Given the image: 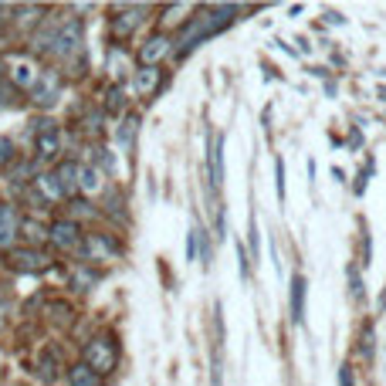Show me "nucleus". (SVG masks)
Returning <instances> with one entry per match:
<instances>
[{
    "label": "nucleus",
    "mask_w": 386,
    "mask_h": 386,
    "mask_svg": "<svg viewBox=\"0 0 386 386\" xmlns=\"http://www.w3.org/2000/svg\"><path fill=\"white\" fill-rule=\"evenodd\" d=\"M224 14H237V7H211V11H204L200 18H193L190 24L180 31V55L193 51L204 38H211V34H217L224 24H231L234 18H224Z\"/></svg>",
    "instance_id": "obj_1"
},
{
    "label": "nucleus",
    "mask_w": 386,
    "mask_h": 386,
    "mask_svg": "<svg viewBox=\"0 0 386 386\" xmlns=\"http://www.w3.org/2000/svg\"><path fill=\"white\" fill-rule=\"evenodd\" d=\"M85 366H92L102 376V373H112L119 366V346L109 339V335H102V339H92L88 346H85V359H81Z\"/></svg>",
    "instance_id": "obj_2"
},
{
    "label": "nucleus",
    "mask_w": 386,
    "mask_h": 386,
    "mask_svg": "<svg viewBox=\"0 0 386 386\" xmlns=\"http://www.w3.org/2000/svg\"><path fill=\"white\" fill-rule=\"evenodd\" d=\"M34 142H38V156L41 159H55L61 153V135L58 126L51 119H38L34 122Z\"/></svg>",
    "instance_id": "obj_3"
},
{
    "label": "nucleus",
    "mask_w": 386,
    "mask_h": 386,
    "mask_svg": "<svg viewBox=\"0 0 386 386\" xmlns=\"http://www.w3.org/2000/svg\"><path fill=\"white\" fill-rule=\"evenodd\" d=\"M11 268L24 271V274H38V271L51 268V258L38 248H18V251H11Z\"/></svg>",
    "instance_id": "obj_4"
},
{
    "label": "nucleus",
    "mask_w": 386,
    "mask_h": 386,
    "mask_svg": "<svg viewBox=\"0 0 386 386\" xmlns=\"http://www.w3.org/2000/svg\"><path fill=\"white\" fill-rule=\"evenodd\" d=\"M20 220L14 204H0V251H11V244L18 241Z\"/></svg>",
    "instance_id": "obj_5"
},
{
    "label": "nucleus",
    "mask_w": 386,
    "mask_h": 386,
    "mask_svg": "<svg viewBox=\"0 0 386 386\" xmlns=\"http://www.w3.org/2000/svg\"><path fill=\"white\" fill-rule=\"evenodd\" d=\"M48 237H51V244H55V248H61V251H75L78 244H81L75 220H55Z\"/></svg>",
    "instance_id": "obj_6"
},
{
    "label": "nucleus",
    "mask_w": 386,
    "mask_h": 386,
    "mask_svg": "<svg viewBox=\"0 0 386 386\" xmlns=\"http://www.w3.org/2000/svg\"><path fill=\"white\" fill-rule=\"evenodd\" d=\"M170 51V38L166 34H149V38L142 41V48H139V61H142V68H156V61L163 58Z\"/></svg>",
    "instance_id": "obj_7"
},
{
    "label": "nucleus",
    "mask_w": 386,
    "mask_h": 386,
    "mask_svg": "<svg viewBox=\"0 0 386 386\" xmlns=\"http://www.w3.org/2000/svg\"><path fill=\"white\" fill-rule=\"evenodd\" d=\"M207 176H211L213 190H220V183H224V135H217L207 146Z\"/></svg>",
    "instance_id": "obj_8"
},
{
    "label": "nucleus",
    "mask_w": 386,
    "mask_h": 386,
    "mask_svg": "<svg viewBox=\"0 0 386 386\" xmlns=\"http://www.w3.org/2000/svg\"><path fill=\"white\" fill-rule=\"evenodd\" d=\"M305 288H309V281H305L302 274H295V278H291V288H288V295H291V322H295V326L305 322Z\"/></svg>",
    "instance_id": "obj_9"
},
{
    "label": "nucleus",
    "mask_w": 386,
    "mask_h": 386,
    "mask_svg": "<svg viewBox=\"0 0 386 386\" xmlns=\"http://www.w3.org/2000/svg\"><path fill=\"white\" fill-rule=\"evenodd\" d=\"M34 102H41V105L58 102V75H55V72H44V75L38 78V85H34Z\"/></svg>",
    "instance_id": "obj_10"
},
{
    "label": "nucleus",
    "mask_w": 386,
    "mask_h": 386,
    "mask_svg": "<svg viewBox=\"0 0 386 386\" xmlns=\"http://www.w3.org/2000/svg\"><path fill=\"white\" fill-rule=\"evenodd\" d=\"M11 78H14V85H20V88H34V85H38V78H41V72L27 58H20V61H14Z\"/></svg>",
    "instance_id": "obj_11"
},
{
    "label": "nucleus",
    "mask_w": 386,
    "mask_h": 386,
    "mask_svg": "<svg viewBox=\"0 0 386 386\" xmlns=\"http://www.w3.org/2000/svg\"><path fill=\"white\" fill-rule=\"evenodd\" d=\"M159 81H163V72H159V68H139V72H135V92L142 98L153 95L156 88H159Z\"/></svg>",
    "instance_id": "obj_12"
},
{
    "label": "nucleus",
    "mask_w": 386,
    "mask_h": 386,
    "mask_svg": "<svg viewBox=\"0 0 386 386\" xmlns=\"http://www.w3.org/2000/svg\"><path fill=\"white\" fill-rule=\"evenodd\" d=\"M78 44H81L78 24H65L61 34L55 38V48H51V51H58V55H72V51H78Z\"/></svg>",
    "instance_id": "obj_13"
},
{
    "label": "nucleus",
    "mask_w": 386,
    "mask_h": 386,
    "mask_svg": "<svg viewBox=\"0 0 386 386\" xmlns=\"http://www.w3.org/2000/svg\"><path fill=\"white\" fill-rule=\"evenodd\" d=\"M68 383L72 386H98V373L92 366H85V363H75V366L68 369Z\"/></svg>",
    "instance_id": "obj_14"
},
{
    "label": "nucleus",
    "mask_w": 386,
    "mask_h": 386,
    "mask_svg": "<svg viewBox=\"0 0 386 386\" xmlns=\"http://www.w3.org/2000/svg\"><path fill=\"white\" fill-rule=\"evenodd\" d=\"M135 133H139V116H126V122L119 126V146L126 149V153H133V142H135Z\"/></svg>",
    "instance_id": "obj_15"
},
{
    "label": "nucleus",
    "mask_w": 386,
    "mask_h": 386,
    "mask_svg": "<svg viewBox=\"0 0 386 386\" xmlns=\"http://www.w3.org/2000/svg\"><path fill=\"white\" fill-rule=\"evenodd\" d=\"M102 187V176L95 166H78V190L81 193H98Z\"/></svg>",
    "instance_id": "obj_16"
},
{
    "label": "nucleus",
    "mask_w": 386,
    "mask_h": 386,
    "mask_svg": "<svg viewBox=\"0 0 386 386\" xmlns=\"http://www.w3.org/2000/svg\"><path fill=\"white\" fill-rule=\"evenodd\" d=\"M38 190L44 200H61L65 197V190H61V183H58V176L55 173H41L38 176Z\"/></svg>",
    "instance_id": "obj_17"
},
{
    "label": "nucleus",
    "mask_w": 386,
    "mask_h": 386,
    "mask_svg": "<svg viewBox=\"0 0 386 386\" xmlns=\"http://www.w3.org/2000/svg\"><path fill=\"white\" fill-rule=\"evenodd\" d=\"M139 20H142V18H139V7H129L126 14H119V18L112 20V31H116V34H133Z\"/></svg>",
    "instance_id": "obj_18"
},
{
    "label": "nucleus",
    "mask_w": 386,
    "mask_h": 386,
    "mask_svg": "<svg viewBox=\"0 0 386 386\" xmlns=\"http://www.w3.org/2000/svg\"><path fill=\"white\" fill-rule=\"evenodd\" d=\"M55 176H58V183H61V190H65V193H75L78 190V166H75V163H61Z\"/></svg>",
    "instance_id": "obj_19"
},
{
    "label": "nucleus",
    "mask_w": 386,
    "mask_h": 386,
    "mask_svg": "<svg viewBox=\"0 0 386 386\" xmlns=\"http://www.w3.org/2000/svg\"><path fill=\"white\" fill-rule=\"evenodd\" d=\"M41 380H44V383H55V380H58V366H55V352H51V349H48V352H44V356H41Z\"/></svg>",
    "instance_id": "obj_20"
},
{
    "label": "nucleus",
    "mask_w": 386,
    "mask_h": 386,
    "mask_svg": "<svg viewBox=\"0 0 386 386\" xmlns=\"http://www.w3.org/2000/svg\"><path fill=\"white\" fill-rule=\"evenodd\" d=\"M95 278H98V274H95V271H88V268H75V271H72V285H75L78 291H88L92 285H95Z\"/></svg>",
    "instance_id": "obj_21"
},
{
    "label": "nucleus",
    "mask_w": 386,
    "mask_h": 386,
    "mask_svg": "<svg viewBox=\"0 0 386 386\" xmlns=\"http://www.w3.org/2000/svg\"><path fill=\"white\" fill-rule=\"evenodd\" d=\"M85 251H88V254H112V251H116V248H112V244H109L105 237H98V234H92V237L85 241Z\"/></svg>",
    "instance_id": "obj_22"
},
{
    "label": "nucleus",
    "mask_w": 386,
    "mask_h": 386,
    "mask_svg": "<svg viewBox=\"0 0 386 386\" xmlns=\"http://www.w3.org/2000/svg\"><path fill=\"white\" fill-rule=\"evenodd\" d=\"M20 231H24V237H27V241H34V244L48 237V234L41 231V224H38V220H24V224H20Z\"/></svg>",
    "instance_id": "obj_23"
},
{
    "label": "nucleus",
    "mask_w": 386,
    "mask_h": 386,
    "mask_svg": "<svg viewBox=\"0 0 386 386\" xmlns=\"http://www.w3.org/2000/svg\"><path fill=\"white\" fill-rule=\"evenodd\" d=\"M274 193H278V200H285V163L281 159L274 163Z\"/></svg>",
    "instance_id": "obj_24"
},
{
    "label": "nucleus",
    "mask_w": 386,
    "mask_h": 386,
    "mask_svg": "<svg viewBox=\"0 0 386 386\" xmlns=\"http://www.w3.org/2000/svg\"><path fill=\"white\" fill-rule=\"evenodd\" d=\"M197 248H200V261L211 265V241H207V231H200V227H197Z\"/></svg>",
    "instance_id": "obj_25"
},
{
    "label": "nucleus",
    "mask_w": 386,
    "mask_h": 386,
    "mask_svg": "<svg viewBox=\"0 0 386 386\" xmlns=\"http://www.w3.org/2000/svg\"><path fill=\"white\" fill-rule=\"evenodd\" d=\"M11 159H14V142H11L7 135H0V166L11 163Z\"/></svg>",
    "instance_id": "obj_26"
},
{
    "label": "nucleus",
    "mask_w": 386,
    "mask_h": 386,
    "mask_svg": "<svg viewBox=\"0 0 386 386\" xmlns=\"http://www.w3.org/2000/svg\"><path fill=\"white\" fill-rule=\"evenodd\" d=\"M349 285H352V298H363V281H359V274H356V268H349Z\"/></svg>",
    "instance_id": "obj_27"
},
{
    "label": "nucleus",
    "mask_w": 386,
    "mask_h": 386,
    "mask_svg": "<svg viewBox=\"0 0 386 386\" xmlns=\"http://www.w3.org/2000/svg\"><path fill=\"white\" fill-rule=\"evenodd\" d=\"M109 109H112V112H119V109H122V88H112V92H109Z\"/></svg>",
    "instance_id": "obj_28"
},
{
    "label": "nucleus",
    "mask_w": 386,
    "mask_h": 386,
    "mask_svg": "<svg viewBox=\"0 0 386 386\" xmlns=\"http://www.w3.org/2000/svg\"><path fill=\"white\" fill-rule=\"evenodd\" d=\"M197 258V227L190 231V237H187V261H193Z\"/></svg>",
    "instance_id": "obj_29"
},
{
    "label": "nucleus",
    "mask_w": 386,
    "mask_h": 386,
    "mask_svg": "<svg viewBox=\"0 0 386 386\" xmlns=\"http://www.w3.org/2000/svg\"><path fill=\"white\" fill-rule=\"evenodd\" d=\"M339 386H356V380H352V369H349V366L339 369Z\"/></svg>",
    "instance_id": "obj_30"
},
{
    "label": "nucleus",
    "mask_w": 386,
    "mask_h": 386,
    "mask_svg": "<svg viewBox=\"0 0 386 386\" xmlns=\"http://www.w3.org/2000/svg\"><path fill=\"white\" fill-rule=\"evenodd\" d=\"M251 254H254V261H261V248H258V227H254V220H251Z\"/></svg>",
    "instance_id": "obj_31"
},
{
    "label": "nucleus",
    "mask_w": 386,
    "mask_h": 386,
    "mask_svg": "<svg viewBox=\"0 0 386 386\" xmlns=\"http://www.w3.org/2000/svg\"><path fill=\"white\" fill-rule=\"evenodd\" d=\"M51 312H55V319H58V322H68V315H72L68 305H51Z\"/></svg>",
    "instance_id": "obj_32"
},
{
    "label": "nucleus",
    "mask_w": 386,
    "mask_h": 386,
    "mask_svg": "<svg viewBox=\"0 0 386 386\" xmlns=\"http://www.w3.org/2000/svg\"><path fill=\"white\" fill-rule=\"evenodd\" d=\"M237 261H241V278H248V254H244V248H237Z\"/></svg>",
    "instance_id": "obj_33"
}]
</instances>
